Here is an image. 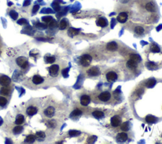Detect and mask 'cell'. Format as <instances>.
<instances>
[{"instance_id":"cell-1","label":"cell","mask_w":162,"mask_h":144,"mask_svg":"<svg viewBox=\"0 0 162 144\" xmlns=\"http://www.w3.org/2000/svg\"><path fill=\"white\" fill-rule=\"evenodd\" d=\"M92 58L90 55L89 54H85L83 55L81 58V65L84 67H87L90 65L91 62H92Z\"/></svg>"},{"instance_id":"cell-2","label":"cell","mask_w":162,"mask_h":144,"mask_svg":"<svg viewBox=\"0 0 162 144\" xmlns=\"http://www.w3.org/2000/svg\"><path fill=\"white\" fill-rule=\"evenodd\" d=\"M17 65L22 69H26L28 66V60L27 58L24 57H19L16 60Z\"/></svg>"},{"instance_id":"cell-3","label":"cell","mask_w":162,"mask_h":144,"mask_svg":"<svg viewBox=\"0 0 162 144\" xmlns=\"http://www.w3.org/2000/svg\"><path fill=\"white\" fill-rule=\"evenodd\" d=\"M59 71V66L58 65H52L49 67V72L51 76H56Z\"/></svg>"},{"instance_id":"cell-4","label":"cell","mask_w":162,"mask_h":144,"mask_svg":"<svg viewBox=\"0 0 162 144\" xmlns=\"http://www.w3.org/2000/svg\"><path fill=\"white\" fill-rule=\"evenodd\" d=\"M11 79L8 76L4 75L0 77V84L3 86H7L11 83Z\"/></svg>"},{"instance_id":"cell-5","label":"cell","mask_w":162,"mask_h":144,"mask_svg":"<svg viewBox=\"0 0 162 144\" xmlns=\"http://www.w3.org/2000/svg\"><path fill=\"white\" fill-rule=\"evenodd\" d=\"M122 119L118 116H114L111 119V124L113 127H117L120 124Z\"/></svg>"},{"instance_id":"cell-6","label":"cell","mask_w":162,"mask_h":144,"mask_svg":"<svg viewBox=\"0 0 162 144\" xmlns=\"http://www.w3.org/2000/svg\"><path fill=\"white\" fill-rule=\"evenodd\" d=\"M128 139V136L124 132H122V133H120L117 135V137H116V140L118 142H125V141H127Z\"/></svg>"},{"instance_id":"cell-7","label":"cell","mask_w":162,"mask_h":144,"mask_svg":"<svg viewBox=\"0 0 162 144\" xmlns=\"http://www.w3.org/2000/svg\"><path fill=\"white\" fill-rule=\"evenodd\" d=\"M110 97H111V95L110 93L108 92V91H105V92H103L101 94L99 95L98 98L100 100L103 102H107L110 99Z\"/></svg>"},{"instance_id":"cell-8","label":"cell","mask_w":162,"mask_h":144,"mask_svg":"<svg viewBox=\"0 0 162 144\" xmlns=\"http://www.w3.org/2000/svg\"><path fill=\"white\" fill-rule=\"evenodd\" d=\"M118 78V76L117 74L115 72H109L107 73V79L108 81L110 82H113L117 79Z\"/></svg>"},{"instance_id":"cell-9","label":"cell","mask_w":162,"mask_h":144,"mask_svg":"<svg viewBox=\"0 0 162 144\" xmlns=\"http://www.w3.org/2000/svg\"><path fill=\"white\" fill-rule=\"evenodd\" d=\"M54 112H55V110L53 107H48L47 108H46L45 110L44 111V114L46 116H47L48 117H51L54 116Z\"/></svg>"},{"instance_id":"cell-10","label":"cell","mask_w":162,"mask_h":144,"mask_svg":"<svg viewBox=\"0 0 162 144\" xmlns=\"http://www.w3.org/2000/svg\"><path fill=\"white\" fill-rule=\"evenodd\" d=\"M127 19H128V15L127 14V13H125V12L120 13L117 18L118 22H119L120 23H122V24L125 23L127 20Z\"/></svg>"},{"instance_id":"cell-11","label":"cell","mask_w":162,"mask_h":144,"mask_svg":"<svg viewBox=\"0 0 162 144\" xmlns=\"http://www.w3.org/2000/svg\"><path fill=\"white\" fill-rule=\"evenodd\" d=\"M100 69L96 67H93L87 71V74L91 76H97L100 74Z\"/></svg>"},{"instance_id":"cell-12","label":"cell","mask_w":162,"mask_h":144,"mask_svg":"<svg viewBox=\"0 0 162 144\" xmlns=\"http://www.w3.org/2000/svg\"><path fill=\"white\" fill-rule=\"evenodd\" d=\"M91 99L88 95H83L82 96L81 99V104L82 106H87L89 104Z\"/></svg>"},{"instance_id":"cell-13","label":"cell","mask_w":162,"mask_h":144,"mask_svg":"<svg viewBox=\"0 0 162 144\" xmlns=\"http://www.w3.org/2000/svg\"><path fill=\"white\" fill-rule=\"evenodd\" d=\"M96 24L98 26H100V27H107L108 24L107 20L105 18H104V17H101V18L98 19V20H97Z\"/></svg>"},{"instance_id":"cell-14","label":"cell","mask_w":162,"mask_h":144,"mask_svg":"<svg viewBox=\"0 0 162 144\" xmlns=\"http://www.w3.org/2000/svg\"><path fill=\"white\" fill-rule=\"evenodd\" d=\"M26 112H27V115H28V116H34L36 114H37V108L36 107H34V106H30V107L27 108Z\"/></svg>"},{"instance_id":"cell-15","label":"cell","mask_w":162,"mask_h":144,"mask_svg":"<svg viewBox=\"0 0 162 144\" xmlns=\"http://www.w3.org/2000/svg\"><path fill=\"white\" fill-rule=\"evenodd\" d=\"M107 48L108 50L111 51H116V50L118 49V45L114 41H111L109 42V43H108L107 46Z\"/></svg>"},{"instance_id":"cell-16","label":"cell","mask_w":162,"mask_h":144,"mask_svg":"<svg viewBox=\"0 0 162 144\" xmlns=\"http://www.w3.org/2000/svg\"><path fill=\"white\" fill-rule=\"evenodd\" d=\"M32 81L35 84H40L44 82V79L39 75H34L33 76Z\"/></svg>"},{"instance_id":"cell-17","label":"cell","mask_w":162,"mask_h":144,"mask_svg":"<svg viewBox=\"0 0 162 144\" xmlns=\"http://www.w3.org/2000/svg\"><path fill=\"white\" fill-rule=\"evenodd\" d=\"M25 121V117L24 116L22 115V114H19L17 115V117H16L15 121V123L17 125H21L24 123Z\"/></svg>"},{"instance_id":"cell-18","label":"cell","mask_w":162,"mask_h":144,"mask_svg":"<svg viewBox=\"0 0 162 144\" xmlns=\"http://www.w3.org/2000/svg\"><path fill=\"white\" fill-rule=\"evenodd\" d=\"M146 9L150 12H155L156 11V6L153 2H149L146 5Z\"/></svg>"},{"instance_id":"cell-19","label":"cell","mask_w":162,"mask_h":144,"mask_svg":"<svg viewBox=\"0 0 162 144\" xmlns=\"http://www.w3.org/2000/svg\"><path fill=\"white\" fill-rule=\"evenodd\" d=\"M126 66L129 69H134L136 68L137 66V63H136L135 62L133 61V60H132L130 59L129 60H128V61L127 62Z\"/></svg>"},{"instance_id":"cell-20","label":"cell","mask_w":162,"mask_h":144,"mask_svg":"<svg viewBox=\"0 0 162 144\" xmlns=\"http://www.w3.org/2000/svg\"><path fill=\"white\" fill-rule=\"evenodd\" d=\"M79 33V30L77 29L73 28V27H70L68 31V34L71 37H73L74 36H76Z\"/></svg>"},{"instance_id":"cell-21","label":"cell","mask_w":162,"mask_h":144,"mask_svg":"<svg viewBox=\"0 0 162 144\" xmlns=\"http://www.w3.org/2000/svg\"><path fill=\"white\" fill-rule=\"evenodd\" d=\"M130 59L136 63H139L141 61V57L138 54H131L130 56Z\"/></svg>"},{"instance_id":"cell-22","label":"cell","mask_w":162,"mask_h":144,"mask_svg":"<svg viewBox=\"0 0 162 144\" xmlns=\"http://www.w3.org/2000/svg\"><path fill=\"white\" fill-rule=\"evenodd\" d=\"M10 93V90L8 88L6 87V86H4V87H2L0 89V94L1 95L4 96H8Z\"/></svg>"},{"instance_id":"cell-23","label":"cell","mask_w":162,"mask_h":144,"mask_svg":"<svg viewBox=\"0 0 162 144\" xmlns=\"http://www.w3.org/2000/svg\"><path fill=\"white\" fill-rule=\"evenodd\" d=\"M157 81H156V79H151L148 80L147 83H146V87L149 88H153L154 86L155 85Z\"/></svg>"},{"instance_id":"cell-24","label":"cell","mask_w":162,"mask_h":144,"mask_svg":"<svg viewBox=\"0 0 162 144\" xmlns=\"http://www.w3.org/2000/svg\"><path fill=\"white\" fill-rule=\"evenodd\" d=\"M92 115L94 116V117H95L97 119H101L102 117H104L105 114L103 112L99 111V110H96V111L93 112H92Z\"/></svg>"},{"instance_id":"cell-25","label":"cell","mask_w":162,"mask_h":144,"mask_svg":"<svg viewBox=\"0 0 162 144\" xmlns=\"http://www.w3.org/2000/svg\"><path fill=\"white\" fill-rule=\"evenodd\" d=\"M121 130H122V131H127L129 130L130 129V126H129V122L127 121L125 122V123H123L121 126Z\"/></svg>"},{"instance_id":"cell-26","label":"cell","mask_w":162,"mask_h":144,"mask_svg":"<svg viewBox=\"0 0 162 144\" xmlns=\"http://www.w3.org/2000/svg\"><path fill=\"white\" fill-rule=\"evenodd\" d=\"M23 131V127L22 126H15V127L13 128V131L14 134H19Z\"/></svg>"},{"instance_id":"cell-27","label":"cell","mask_w":162,"mask_h":144,"mask_svg":"<svg viewBox=\"0 0 162 144\" xmlns=\"http://www.w3.org/2000/svg\"><path fill=\"white\" fill-rule=\"evenodd\" d=\"M36 140V137L33 135H30L27 136L25 141L27 143H33Z\"/></svg>"},{"instance_id":"cell-28","label":"cell","mask_w":162,"mask_h":144,"mask_svg":"<svg viewBox=\"0 0 162 144\" xmlns=\"http://www.w3.org/2000/svg\"><path fill=\"white\" fill-rule=\"evenodd\" d=\"M8 100L6 98L4 97H0V106L1 107H4L7 104Z\"/></svg>"},{"instance_id":"cell-29","label":"cell","mask_w":162,"mask_h":144,"mask_svg":"<svg viewBox=\"0 0 162 144\" xmlns=\"http://www.w3.org/2000/svg\"><path fill=\"white\" fill-rule=\"evenodd\" d=\"M67 22L66 21L65 19H63L61 20L60 23V29L61 30H63L67 27Z\"/></svg>"},{"instance_id":"cell-30","label":"cell","mask_w":162,"mask_h":144,"mask_svg":"<svg viewBox=\"0 0 162 144\" xmlns=\"http://www.w3.org/2000/svg\"><path fill=\"white\" fill-rule=\"evenodd\" d=\"M146 121L148 123H153L157 121V118H155V117L153 116H148L146 117Z\"/></svg>"},{"instance_id":"cell-31","label":"cell","mask_w":162,"mask_h":144,"mask_svg":"<svg viewBox=\"0 0 162 144\" xmlns=\"http://www.w3.org/2000/svg\"><path fill=\"white\" fill-rule=\"evenodd\" d=\"M151 51H152V52H153V53H158V52L160 51V48L158 47L157 44H154L151 46Z\"/></svg>"},{"instance_id":"cell-32","label":"cell","mask_w":162,"mask_h":144,"mask_svg":"<svg viewBox=\"0 0 162 144\" xmlns=\"http://www.w3.org/2000/svg\"><path fill=\"white\" fill-rule=\"evenodd\" d=\"M144 29L141 26H137L135 28V33L137 34H142L144 33Z\"/></svg>"},{"instance_id":"cell-33","label":"cell","mask_w":162,"mask_h":144,"mask_svg":"<svg viewBox=\"0 0 162 144\" xmlns=\"http://www.w3.org/2000/svg\"><path fill=\"white\" fill-rule=\"evenodd\" d=\"M10 17H11V19H13V20H16V19L18 18V16H19V14L17 13V12H16L14 10H11L10 12Z\"/></svg>"},{"instance_id":"cell-34","label":"cell","mask_w":162,"mask_h":144,"mask_svg":"<svg viewBox=\"0 0 162 144\" xmlns=\"http://www.w3.org/2000/svg\"><path fill=\"white\" fill-rule=\"evenodd\" d=\"M82 114V111L79 109H76V110H74V111L72 112V114H70V116H81V114Z\"/></svg>"},{"instance_id":"cell-35","label":"cell","mask_w":162,"mask_h":144,"mask_svg":"<svg viewBox=\"0 0 162 144\" xmlns=\"http://www.w3.org/2000/svg\"><path fill=\"white\" fill-rule=\"evenodd\" d=\"M45 60L47 63L49 64H53L55 61V57H45Z\"/></svg>"},{"instance_id":"cell-36","label":"cell","mask_w":162,"mask_h":144,"mask_svg":"<svg viewBox=\"0 0 162 144\" xmlns=\"http://www.w3.org/2000/svg\"><path fill=\"white\" fill-rule=\"evenodd\" d=\"M68 133H69V135L71 137H77L79 135L81 134V132L79 131H76V130H70Z\"/></svg>"},{"instance_id":"cell-37","label":"cell","mask_w":162,"mask_h":144,"mask_svg":"<svg viewBox=\"0 0 162 144\" xmlns=\"http://www.w3.org/2000/svg\"><path fill=\"white\" fill-rule=\"evenodd\" d=\"M36 137L39 139H44V137H45V133H44V132H43V131H39V132L36 133Z\"/></svg>"},{"instance_id":"cell-38","label":"cell","mask_w":162,"mask_h":144,"mask_svg":"<svg viewBox=\"0 0 162 144\" xmlns=\"http://www.w3.org/2000/svg\"><path fill=\"white\" fill-rule=\"evenodd\" d=\"M147 67L149 69H151V70H154L155 68H157V66L153 62H149L147 64Z\"/></svg>"},{"instance_id":"cell-39","label":"cell","mask_w":162,"mask_h":144,"mask_svg":"<svg viewBox=\"0 0 162 144\" xmlns=\"http://www.w3.org/2000/svg\"><path fill=\"white\" fill-rule=\"evenodd\" d=\"M42 20L45 22H50L53 20V18L51 16H45V17H43L42 18Z\"/></svg>"},{"instance_id":"cell-40","label":"cell","mask_w":162,"mask_h":144,"mask_svg":"<svg viewBox=\"0 0 162 144\" xmlns=\"http://www.w3.org/2000/svg\"><path fill=\"white\" fill-rule=\"evenodd\" d=\"M57 26V22L55 20H52L51 22H50V24H49V26L51 28H53V27H56Z\"/></svg>"},{"instance_id":"cell-41","label":"cell","mask_w":162,"mask_h":144,"mask_svg":"<svg viewBox=\"0 0 162 144\" xmlns=\"http://www.w3.org/2000/svg\"><path fill=\"white\" fill-rule=\"evenodd\" d=\"M27 20H26V19H19L18 21H17V24L19 25H24V24H27Z\"/></svg>"},{"instance_id":"cell-42","label":"cell","mask_w":162,"mask_h":144,"mask_svg":"<svg viewBox=\"0 0 162 144\" xmlns=\"http://www.w3.org/2000/svg\"><path fill=\"white\" fill-rule=\"evenodd\" d=\"M39 9V6L38 4H36V5H34V6L33 7V10H32V13H36L38 10Z\"/></svg>"},{"instance_id":"cell-43","label":"cell","mask_w":162,"mask_h":144,"mask_svg":"<svg viewBox=\"0 0 162 144\" xmlns=\"http://www.w3.org/2000/svg\"><path fill=\"white\" fill-rule=\"evenodd\" d=\"M53 7L54 8V9L56 10V11H59L60 9V6H59V4H58V3H53Z\"/></svg>"},{"instance_id":"cell-44","label":"cell","mask_w":162,"mask_h":144,"mask_svg":"<svg viewBox=\"0 0 162 144\" xmlns=\"http://www.w3.org/2000/svg\"><path fill=\"white\" fill-rule=\"evenodd\" d=\"M37 27H39L40 29H45L47 27L46 25L44 24H41V23H39L37 24Z\"/></svg>"},{"instance_id":"cell-45","label":"cell","mask_w":162,"mask_h":144,"mask_svg":"<svg viewBox=\"0 0 162 144\" xmlns=\"http://www.w3.org/2000/svg\"><path fill=\"white\" fill-rule=\"evenodd\" d=\"M30 4V0H26L24 3V6H28Z\"/></svg>"},{"instance_id":"cell-46","label":"cell","mask_w":162,"mask_h":144,"mask_svg":"<svg viewBox=\"0 0 162 144\" xmlns=\"http://www.w3.org/2000/svg\"><path fill=\"white\" fill-rule=\"evenodd\" d=\"M68 69H64V70H63L62 71V74L63 75V76L64 77H66V75H67V72H68Z\"/></svg>"},{"instance_id":"cell-47","label":"cell","mask_w":162,"mask_h":144,"mask_svg":"<svg viewBox=\"0 0 162 144\" xmlns=\"http://www.w3.org/2000/svg\"><path fill=\"white\" fill-rule=\"evenodd\" d=\"M0 54H1V51H0Z\"/></svg>"}]
</instances>
